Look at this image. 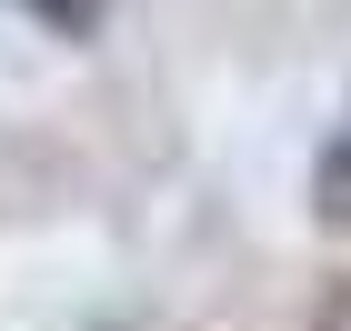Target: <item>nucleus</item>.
Listing matches in <instances>:
<instances>
[{
	"label": "nucleus",
	"instance_id": "nucleus-2",
	"mask_svg": "<svg viewBox=\"0 0 351 331\" xmlns=\"http://www.w3.org/2000/svg\"><path fill=\"white\" fill-rule=\"evenodd\" d=\"M21 10H40V21L71 30V40H90V30H101V0H21Z\"/></svg>",
	"mask_w": 351,
	"mask_h": 331
},
{
	"label": "nucleus",
	"instance_id": "nucleus-1",
	"mask_svg": "<svg viewBox=\"0 0 351 331\" xmlns=\"http://www.w3.org/2000/svg\"><path fill=\"white\" fill-rule=\"evenodd\" d=\"M311 191H322V221H331V231H351V131H331L322 171H311Z\"/></svg>",
	"mask_w": 351,
	"mask_h": 331
}]
</instances>
